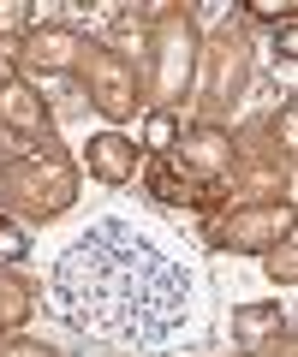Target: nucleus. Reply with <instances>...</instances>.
Returning <instances> with one entry per match:
<instances>
[{
    "instance_id": "1",
    "label": "nucleus",
    "mask_w": 298,
    "mask_h": 357,
    "mask_svg": "<svg viewBox=\"0 0 298 357\" xmlns=\"http://www.w3.org/2000/svg\"><path fill=\"white\" fill-rule=\"evenodd\" d=\"M0 197L18 208V215H66L78 203V167L66 161L54 143L42 149H24V155H0Z\"/></svg>"
},
{
    "instance_id": "2",
    "label": "nucleus",
    "mask_w": 298,
    "mask_h": 357,
    "mask_svg": "<svg viewBox=\"0 0 298 357\" xmlns=\"http://www.w3.org/2000/svg\"><path fill=\"white\" fill-rule=\"evenodd\" d=\"M191 72H197V24L191 13H167L149 42V96L161 114H173V102L191 89Z\"/></svg>"
},
{
    "instance_id": "3",
    "label": "nucleus",
    "mask_w": 298,
    "mask_h": 357,
    "mask_svg": "<svg viewBox=\"0 0 298 357\" xmlns=\"http://www.w3.org/2000/svg\"><path fill=\"white\" fill-rule=\"evenodd\" d=\"M286 238H292V203H245V208H215L209 215V244L215 250L269 256Z\"/></svg>"
},
{
    "instance_id": "4",
    "label": "nucleus",
    "mask_w": 298,
    "mask_h": 357,
    "mask_svg": "<svg viewBox=\"0 0 298 357\" xmlns=\"http://www.w3.org/2000/svg\"><path fill=\"white\" fill-rule=\"evenodd\" d=\"M72 77L90 89V102L102 107L107 119H137V66H131L126 54H114L107 42H90V36H84Z\"/></svg>"
},
{
    "instance_id": "5",
    "label": "nucleus",
    "mask_w": 298,
    "mask_h": 357,
    "mask_svg": "<svg viewBox=\"0 0 298 357\" xmlns=\"http://www.w3.org/2000/svg\"><path fill=\"white\" fill-rule=\"evenodd\" d=\"M173 161H167V173L173 178H185V185H197V191H221V178L233 173V137L221 126H191V131H179V143H173Z\"/></svg>"
},
{
    "instance_id": "6",
    "label": "nucleus",
    "mask_w": 298,
    "mask_h": 357,
    "mask_svg": "<svg viewBox=\"0 0 298 357\" xmlns=\"http://www.w3.org/2000/svg\"><path fill=\"white\" fill-rule=\"evenodd\" d=\"M78 48H84V36L72 24H36L24 42H18V77L42 96V77L72 72V66H78Z\"/></svg>"
},
{
    "instance_id": "7",
    "label": "nucleus",
    "mask_w": 298,
    "mask_h": 357,
    "mask_svg": "<svg viewBox=\"0 0 298 357\" xmlns=\"http://www.w3.org/2000/svg\"><path fill=\"white\" fill-rule=\"evenodd\" d=\"M0 131L48 143V102H42L18 72H0Z\"/></svg>"
},
{
    "instance_id": "8",
    "label": "nucleus",
    "mask_w": 298,
    "mask_h": 357,
    "mask_svg": "<svg viewBox=\"0 0 298 357\" xmlns=\"http://www.w3.org/2000/svg\"><path fill=\"white\" fill-rule=\"evenodd\" d=\"M84 167H90V178H102V185H131L137 167H143V149L126 131H96V137L84 143Z\"/></svg>"
},
{
    "instance_id": "9",
    "label": "nucleus",
    "mask_w": 298,
    "mask_h": 357,
    "mask_svg": "<svg viewBox=\"0 0 298 357\" xmlns=\"http://www.w3.org/2000/svg\"><path fill=\"white\" fill-rule=\"evenodd\" d=\"M143 178H149V191H156L161 203H173V208H209V215L221 208V191H197V185L173 178L167 161H143Z\"/></svg>"
},
{
    "instance_id": "10",
    "label": "nucleus",
    "mask_w": 298,
    "mask_h": 357,
    "mask_svg": "<svg viewBox=\"0 0 298 357\" xmlns=\"http://www.w3.org/2000/svg\"><path fill=\"white\" fill-rule=\"evenodd\" d=\"M233 333H239V345H251V351H257L262 340H286V333H292V321L281 316V310H269V304H245L233 316Z\"/></svg>"
},
{
    "instance_id": "11",
    "label": "nucleus",
    "mask_w": 298,
    "mask_h": 357,
    "mask_svg": "<svg viewBox=\"0 0 298 357\" xmlns=\"http://www.w3.org/2000/svg\"><path fill=\"white\" fill-rule=\"evenodd\" d=\"M30 304H36V298H30V286L18 280V274H6V268H0V333H18V328H24Z\"/></svg>"
},
{
    "instance_id": "12",
    "label": "nucleus",
    "mask_w": 298,
    "mask_h": 357,
    "mask_svg": "<svg viewBox=\"0 0 298 357\" xmlns=\"http://www.w3.org/2000/svg\"><path fill=\"white\" fill-rule=\"evenodd\" d=\"M143 137H149V149H156V155H167L173 143H179V119L156 107V114H149V126H143Z\"/></svg>"
},
{
    "instance_id": "13",
    "label": "nucleus",
    "mask_w": 298,
    "mask_h": 357,
    "mask_svg": "<svg viewBox=\"0 0 298 357\" xmlns=\"http://www.w3.org/2000/svg\"><path fill=\"white\" fill-rule=\"evenodd\" d=\"M262 268H269V280L292 286V280H298V262H292V238H286V244H274V250H269V262H262Z\"/></svg>"
},
{
    "instance_id": "14",
    "label": "nucleus",
    "mask_w": 298,
    "mask_h": 357,
    "mask_svg": "<svg viewBox=\"0 0 298 357\" xmlns=\"http://www.w3.org/2000/svg\"><path fill=\"white\" fill-rule=\"evenodd\" d=\"M24 250H30L24 227H13V220L0 215V262H24Z\"/></svg>"
},
{
    "instance_id": "15",
    "label": "nucleus",
    "mask_w": 298,
    "mask_h": 357,
    "mask_svg": "<svg viewBox=\"0 0 298 357\" xmlns=\"http://www.w3.org/2000/svg\"><path fill=\"white\" fill-rule=\"evenodd\" d=\"M0 357H60L54 345L42 340H18V333H0Z\"/></svg>"
},
{
    "instance_id": "16",
    "label": "nucleus",
    "mask_w": 298,
    "mask_h": 357,
    "mask_svg": "<svg viewBox=\"0 0 298 357\" xmlns=\"http://www.w3.org/2000/svg\"><path fill=\"white\" fill-rule=\"evenodd\" d=\"M245 13L251 18H281V24H292V0H251Z\"/></svg>"
},
{
    "instance_id": "17",
    "label": "nucleus",
    "mask_w": 298,
    "mask_h": 357,
    "mask_svg": "<svg viewBox=\"0 0 298 357\" xmlns=\"http://www.w3.org/2000/svg\"><path fill=\"white\" fill-rule=\"evenodd\" d=\"M24 18H30V6H24V0H6V6H0V30H18Z\"/></svg>"
},
{
    "instance_id": "18",
    "label": "nucleus",
    "mask_w": 298,
    "mask_h": 357,
    "mask_svg": "<svg viewBox=\"0 0 298 357\" xmlns=\"http://www.w3.org/2000/svg\"><path fill=\"white\" fill-rule=\"evenodd\" d=\"M292 54H298V30L286 24V30H281V60H292Z\"/></svg>"
}]
</instances>
